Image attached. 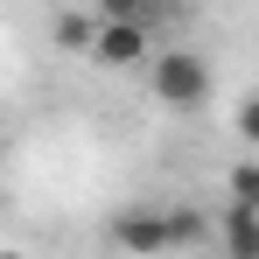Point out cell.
I'll use <instances>...</instances> for the list:
<instances>
[{
    "instance_id": "obj_1",
    "label": "cell",
    "mask_w": 259,
    "mask_h": 259,
    "mask_svg": "<svg viewBox=\"0 0 259 259\" xmlns=\"http://www.w3.org/2000/svg\"><path fill=\"white\" fill-rule=\"evenodd\" d=\"M112 238L126 252H175V245L203 238V224H196V210H126L112 224Z\"/></svg>"
},
{
    "instance_id": "obj_2",
    "label": "cell",
    "mask_w": 259,
    "mask_h": 259,
    "mask_svg": "<svg viewBox=\"0 0 259 259\" xmlns=\"http://www.w3.org/2000/svg\"><path fill=\"white\" fill-rule=\"evenodd\" d=\"M91 56L126 70V63H154V42H147V7H98V35H91Z\"/></svg>"
},
{
    "instance_id": "obj_3",
    "label": "cell",
    "mask_w": 259,
    "mask_h": 259,
    "mask_svg": "<svg viewBox=\"0 0 259 259\" xmlns=\"http://www.w3.org/2000/svg\"><path fill=\"white\" fill-rule=\"evenodd\" d=\"M147 91L175 105V112H189V105H203V91H210V70H203V56H189V49H154V63H147Z\"/></svg>"
},
{
    "instance_id": "obj_4",
    "label": "cell",
    "mask_w": 259,
    "mask_h": 259,
    "mask_svg": "<svg viewBox=\"0 0 259 259\" xmlns=\"http://www.w3.org/2000/svg\"><path fill=\"white\" fill-rule=\"evenodd\" d=\"M217 231H224V245H231V259H259V210H238V203H224V217H217Z\"/></svg>"
},
{
    "instance_id": "obj_5",
    "label": "cell",
    "mask_w": 259,
    "mask_h": 259,
    "mask_svg": "<svg viewBox=\"0 0 259 259\" xmlns=\"http://www.w3.org/2000/svg\"><path fill=\"white\" fill-rule=\"evenodd\" d=\"M238 133H245V140H259V98H252V105H238Z\"/></svg>"
},
{
    "instance_id": "obj_6",
    "label": "cell",
    "mask_w": 259,
    "mask_h": 259,
    "mask_svg": "<svg viewBox=\"0 0 259 259\" xmlns=\"http://www.w3.org/2000/svg\"><path fill=\"white\" fill-rule=\"evenodd\" d=\"M0 259H21V252H0Z\"/></svg>"
}]
</instances>
